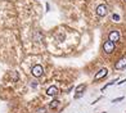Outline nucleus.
Instances as JSON below:
<instances>
[{"instance_id":"nucleus-1","label":"nucleus","mask_w":126,"mask_h":113,"mask_svg":"<svg viewBox=\"0 0 126 113\" xmlns=\"http://www.w3.org/2000/svg\"><path fill=\"white\" fill-rule=\"evenodd\" d=\"M103 50H104V53L107 54H111L113 50H114V42H112L111 40H108L104 42V45H103Z\"/></svg>"},{"instance_id":"nucleus-2","label":"nucleus","mask_w":126,"mask_h":113,"mask_svg":"<svg viewBox=\"0 0 126 113\" xmlns=\"http://www.w3.org/2000/svg\"><path fill=\"white\" fill-rule=\"evenodd\" d=\"M43 73H44V68H43V66L36 64V66H33V67H32V75L35 76V77H40V76H43Z\"/></svg>"},{"instance_id":"nucleus-3","label":"nucleus","mask_w":126,"mask_h":113,"mask_svg":"<svg viewBox=\"0 0 126 113\" xmlns=\"http://www.w3.org/2000/svg\"><path fill=\"white\" fill-rule=\"evenodd\" d=\"M107 13H108V8H107V5L102 4V5H99V7L96 8V14H98L99 17H104V15H107Z\"/></svg>"},{"instance_id":"nucleus-4","label":"nucleus","mask_w":126,"mask_h":113,"mask_svg":"<svg viewBox=\"0 0 126 113\" xmlns=\"http://www.w3.org/2000/svg\"><path fill=\"white\" fill-rule=\"evenodd\" d=\"M107 73H108V70H107V68H102V70L94 76V81H99L100 78H104V77L107 76Z\"/></svg>"},{"instance_id":"nucleus-5","label":"nucleus","mask_w":126,"mask_h":113,"mask_svg":"<svg viewBox=\"0 0 126 113\" xmlns=\"http://www.w3.org/2000/svg\"><path fill=\"white\" fill-rule=\"evenodd\" d=\"M84 91H85V85H84V84L79 85V86L76 87V93H75V99H79L80 97H82V95H84Z\"/></svg>"},{"instance_id":"nucleus-6","label":"nucleus","mask_w":126,"mask_h":113,"mask_svg":"<svg viewBox=\"0 0 126 113\" xmlns=\"http://www.w3.org/2000/svg\"><path fill=\"white\" fill-rule=\"evenodd\" d=\"M108 40H111L112 42H117L120 40V33L118 31H112L110 32V35H108Z\"/></svg>"},{"instance_id":"nucleus-7","label":"nucleus","mask_w":126,"mask_h":113,"mask_svg":"<svg viewBox=\"0 0 126 113\" xmlns=\"http://www.w3.org/2000/svg\"><path fill=\"white\" fill-rule=\"evenodd\" d=\"M126 67V58H121L120 60L116 62V64H114V68L116 70H124Z\"/></svg>"},{"instance_id":"nucleus-8","label":"nucleus","mask_w":126,"mask_h":113,"mask_svg":"<svg viewBox=\"0 0 126 113\" xmlns=\"http://www.w3.org/2000/svg\"><path fill=\"white\" fill-rule=\"evenodd\" d=\"M47 94L49 95V97H55V95L58 94V87H57V86H50L47 90Z\"/></svg>"},{"instance_id":"nucleus-9","label":"nucleus","mask_w":126,"mask_h":113,"mask_svg":"<svg viewBox=\"0 0 126 113\" xmlns=\"http://www.w3.org/2000/svg\"><path fill=\"white\" fill-rule=\"evenodd\" d=\"M58 107H59V100H53V101H51V103L49 104V108L50 109H55V108H58Z\"/></svg>"},{"instance_id":"nucleus-10","label":"nucleus","mask_w":126,"mask_h":113,"mask_svg":"<svg viewBox=\"0 0 126 113\" xmlns=\"http://www.w3.org/2000/svg\"><path fill=\"white\" fill-rule=\"evenodd\" d=\"M12 77H13V81H18V73L17 72H12Z\"/></svg>"},{"instance_id":"nucleus-11","label":"nucleus","mask_w":126,"mask_h":113,"mask_svg":"<svg viewBox=\"0 0 126 113\" xmlns=\"http://www.w3.org/2000/svg\"><path fill=\"white\" fill-rule=\"evenodd\" d=\"M114 81H117V80H114ZM114 81H111V82H108L107 85H104V87L102 89V91H104V90H106V89H107L108 86H111V85H113V84H114Z\"/></svg>"},{"instance_id":"nucleus-12","label":"nucleus","mask_w":126,"mask_h":113,"mask_svg":"<svg viewBox=\"0 0 126 113\" xmlns=\"http://www.w3.org/2000/svg\"><path fill=\"white\" fill-rule=\"evenodd\" d=\"M112 19L116 21V22H118V21H120V15H118V14H113V15H112Z\"/></svg>"},{"instance_id":"nucleus-13","label":"nucleus","mask_w":126,"mask_h":113,"mask_svg":"<svg viewBox=\"0 0 126 113\" xmlns=\"http://www.w3.org/2000/svg\"><path fill=\"white\" fill-rule=\"evenodd\" d=\"M124 99V97H120V98H116V99H113L112 101H113V103H118V101H121Z\"/></svg>"},{"instance_id":"nucleus-14","label":"nucleus","mask_w":126,"mask_h":113,"mask_svg":"<svg viewBox=\"0 0 126 113\" xmlns=\"http://www.w3.org/2000/svg\"><path fill=\"white\" fill-rule=\"evenodd\" d=\"M45 112V108H40V109H37V113H44Z\"/></svg>"},{"instance_id":"nucleus-15","label":"nucleus","mask_w":126,"mask_h":113,"mask_svg":"<svg viewBox=\"0 0 126 113\" xmlns=\"http://www.w3.org/2000/svg\"><path fill=\"white\" fill-rule=\"evenodd\" d=\"M124 82H126V78H125V80H122V81H120L118 85H121V84H124Z\"/></svg>"},{"instance_id":"nucleus-16","label":"nucleus","mask_w":126,"mask_h":113,"mask_svg":"<svg viewBox=\"0 0 126 113\" xmlns=\"http://www.w3.org/2000/svg\"><path fill=\"white\" fill-rule=\"evenodd\" d=\"M124 1H125V3H126V0H124Z\"/></svg>"},{"instance_id":"nucleus-17","label":"nucleus","mask_w":126,"mask_h":113,"mask_svg":"<svg viewBox=\"0 0 126 113\" xmlns=\"http://www.w3.org/2000/svg\"><path fill=\"white\" fill-rule=\"evenodd\" d=\"M103 113H106V112H103Z\"/></svg>"}]
</instances>
